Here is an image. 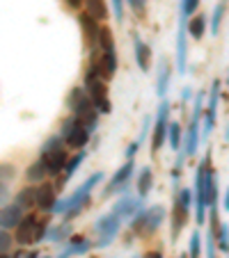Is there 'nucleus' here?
I'll return each mask as SVG.
<instances>
[{"label":"nucleus","instance_id":"f257e3e1","mask_svg":"<svg viewBox=\"0 0 229 258\" xmlns=\"http://www.w3.org/2000/svg\"><path fill=\"white\" fill-rule=\"evenodd\" d=\"M101 180H103V171H94V174L85 180L78 190L71 192L67 199H62V201H58V204H55L53 213L64 215V219H73L76 215H80V213H83V208L87 206L92 190L99 185V183H101Z\"/></svg>","mask_w":229,"mask_h":258},{"label":"nucleus","instance_id":"f03ea898","mask_svg":"<svg viewBox=\"0 0 229 258\" xmlns=\"http://www.w3.org/2000/svg\"><path fill=\"white\" fill-rule=\"evenodd\" d=\"M67 105H69V110H71L73 117L78 119V121L83 123V126L87 128L89 133L97 131V126H99V112L94 110L92 101H89L87 92H85L83 87H73L71 89V94H69V98H67Z\"/></svg>","mask_w":229,"mask_h":258},{"label":"nucleus","instance_id":"7ed1b4c3","mask_svg":"<svg viewBox=\"0 0 229 258\" xmlns=\"http://www.w3.org/2000/svg\"><path fill=\"white\" fill-rule=\"evenodd\" d=\"M202 114H204V92H197L195 96V105H193V117H190V126L188 133L184 135V156L193 158L197 153V146H200V137H202Z\"/></svg>","mask_w":229,"mask_h":258},{"label":"nucleus","instance_id":"20e7f679","mask_svg":"<svg viewBox=\"0 0 229 258\" xmlns=\"http://www.w3.org/2000/svg\"><path fill=\"white\" fill-rule=\"evenodd\" d=\"M190 206H193V190L184 187V190L174 192V208H172V240L179 238L184 226L190 219Z\"/></svg>","mask_w":229,"mask_h":258},{"label":"nucleus","instance_id":"39448f33","mask_svg":"<svg viewBox=\"0 0 229 258\" xmlns=\"http://www.w3.org/2000/svg\"><path fill=\"white\" fill-rule=\"evenodd\" d=\"M60 137H62L64 142H67V146H71V149H76V151H80L83 146H87L89 137H92V133L87 131V128L83 126V123L78 121V119L69 117L62 121V128H60Z\"/></svg>","mask_w":229,"mask_h":258},{"label":"nucleus","instance_id":"423d86ee","mask_svg":"<svg viewBox=\"0 0 229 258\" xmlns=\"http://www.w3.org/2000/svg\"><path fill=\"white\" fill-rule=\"evenodd\" d=\"M119 226H122V219H119L115 213H108V215H103V217H99L97 222H94V231L99 233L97 247L99 249L110 247L119 233Z\"/></svg>","mask_w":229,"mask_h":258},{"label":"nucleus","instance_id":"0eeeda50","mask_svg":"<svg viewBox=\"0 0 229 258\" xmlns=\"http://www.w3.org/2000/svg\"><path fill=\"white\" fill-rule=\"evenodd\" d=\"M167 126H170V101L163 98L156 110V123H154V135H151V156H156L161 146L165 144Z\"/></svg>","mask_w":229,"mask_h":258},{"label":"nucleus","instance_id":"6e6552de","mask_svg":"<svg viewBox=\"0 0 229 258\" xmlns=\"http://www.w3.org/2000/svg\"><path fill=\"white\" fill-rule=\"evenodd\" d=\"M85 92H87L89 101H92L94 110L99 114H110L112 112V103L108 98V85L103 78H94L85 83Z\"/></svg>","mask_w":229,"mask_h":258},{"label":"nucleus","instance_id":"1a4fd4ad","mask_svg":"<svg viewBox=\"0 0 229 258\" xmlns=\"http://www.w3.org/2000/svg\"><path fill=\"white\" fill-rule=\"evenodd\" d=\"M218 103H220V80H213L209 92V103L204 107V114H202V135H211L218 121Z\"/></svg>","mask_w":229,"mask_h":258},{"label":"nucleus","instance_id":"9d476101","mask_svg":"<svg viewBox=\"0 0 229 258\" xmlns=\"http://www.w3.org/2000/svg\"><path fill=\"white\" fill-rule=\"evenodd\" d=\"M211 160V151L204 156V160L200 162L195 171V222L204 224L206 222V201H204V167Z\"/></svg>","mask_w":229,"mask_h":258},{"label":"nucleus","instance_id":"9b49d317","mask_svg":"<svg viewBox=\"0 0 229 258\" xmlns=\"http://www.w3.org/2000/svg\"><path fill=\"white\" fill-rule=\"evenodd\" d=\"M37 224L39 217L37 215H23L19 224H16V233H14V242L25 247V244H37Z\"/></svg>","mask_w":229,"mask_h":258},{"label":"nucleus","instance_id":"f8f14e48","mask_svg":"<svg viewBox=\"0 0 229 258\" xmlns=\"http://www.w3.org/2000/svg\"><path fill=\"white\" fill-rule=\"evenodd\" d=\"M186 23L188 16H184L179 12V32H176V71L184 76L188 69V32H186Z\"/></svg>","mask_w":229,"mask_h":258},{"label":"nucleus","instance_id":"ddd939ff","mask_svg":"<svg viewBox=\"0 0 229 258\" xmlns=\"http://www.w3.org/2000/svg\"><path fill=\"white\" fill-rule=\"evenodd\" d=\"M133 171H135V162H133V158H131V160H126L117 171H115V176H112L110 183L106 185V192H103V195L110 197V195H115L117 190H124V187H126V183L131 180Z\"/></svg>","mask_w":229,"mask_h":258},{"label":"nucleus","instance_id":"4468645a","mask_svg":"<svg viewBox=\"0 0 229 258\" xmlns=\"http://www.w3.org/2000/svg\"><path fill=\"white\" fill-rule=\"evenodd\" d=\"M165 217H167V213H165L163 206H151V208L142 210V231L140 233L151 235L156 229H161V224L165 222Z\"/></svg>","mask_w":229,"mask_h":258},{"label":"nucleus","instance_id":"2eb2a0df","mask_svg":"<svg viewBox=\"0 0 229 258\" xmlns=\"http://www.w3.org/2000/svg\"><path fill=\"white\" fill-rule=\"evenodd\" d=\"M39 160L44 162V167H46V176H60L64 171V165H67L69 156H67V151H64V146H62V149H55V151L41 153Z\"/></svg>","mask_w":229,"mask_h":258},{"label":"nucleus","instance_id":"dca6fc26","mask_svg":"<svg viewBox=\"0 0 229 258\" xmlns=\"http://www.w3.org/2000/svg\"><path fill=\"white\" fill-rule=\"evenodd\" d=\"M55 204H58V192L51 183H41L37 187V199H34V206L41 210V213H53Z\"/></svg>","mask_w":229,"mask_h":258},{"label":"nucleus","instance_id":"f3484780","mask_svg":"<svg viewBox=\"0 0 229 258\" xmlns=\"http://www.w3.org/2000/svg\"><path fill=\"white\" fill-rule=\"evenodd\" d=\"M133 50H135V62H138V67H140V71L142 73H149L154 53H151L149 44L142 39L140 34H133Z\"/></svg>","mask_w":229,"mask_h":258},{"label":"nucleus","instance_id":"a211bd4d","mask_svg":"<svg viewBox=\"0 0 229 258\" xmlns=\"http://www.w3.org/2000/svg\"><path fill=\"white\" fill-rule=\"evenodd\" d=\"M25 210L21 208V206H16L14 201L12 204H5L3 208H0V229H16V224H19L21 219H23Z\"/></svg>","mask_w":229,"mask_h":258},{"label":"nucleus","instance_id":"6ab92c4d","mask_svg":"<svg viewBox=\"0 0 229 258\" xmlns=\"http://www.w3.org/2000/svg\"><path fill=\"white\" fill-rule=\"evenodd\" d=\"M78 23H80V28H83V37H85V41H87V46L89 48H97L99 46V32H101V23L94 21L92 16H87V14H80Z\"/></svg>","mask_w":229,"mask_h":258},{"label":"nucleus","instance_id":"aec40b11","mask_svg":"<svg viewBox=\"0 0 229 258\" xmlns=\"http://www.w3.org/2000/svg\"><path fill=\"white\" fill-rule=\"evenodd\" d=\"M142 201L145 199H133V197H124V199H119L117 204L112 206V210L110 213H115L119 219H126V217H131V215H135L138 210H142Z\"/></svg>","mask_w":229,"mask_h":258},{"label":"nucleus","instance_id":"412c9836","mask_svg":"<svg viewBox=\"0 0 229 258\" xmlns=\"http://www.w3.org/2000/svg\"><path fill=\"white\" fill-rule=\"evenodd\" d=\"M170 78H172V67L167 62V57L158 59V69H156V94L161 98H165L167 87H170Z\"/></svg>","mask_w":229,"mask_h":258},{"label":"nucleus","instance_id":"4be33fe9","mask_svg":"<svg viewBox=\"0 0 229 258\" xmlns=\"http://www.w3.org/2000/svg\"><path fill=\"white\" fill-rule=\"evenodd\" d=\"M85 14L92 16V19L99 21V23H103V21L110 16L108 0H85Z\"/></svg>","mask_w":229,"mask_h":258},{"label":"nucleus","instance_id":"5701e85b","mask_svg":"<svg viewBox=\"0 0 229 258\" xmlns=\"http://www.w3.org/2000/svg\"><path fill=\"white\" fill-rule=\"evenodd\" d=\"M138 197L140 199H147L151 192V187H154V174H151L149 167H142L140 174H138Z\"/></svg>","mask_w":229,"mask_h":258},{"label":"nucleus","instance_id":"b1692460","mask_svg":"<svg viewBox=\"0 0 229 258\" xmlns=\"http://www.w3.org/2000/svg\"><path fill=\"white\" fill-rule=\"evenodd\" d=\"M165 142L170 144L172 151H181V146H184V131H181L179 121H170V126H167Z\"/></svg>","mask_w":229,"mask_h":258},{"label":"nucleus","instance_id":"393cba45","mask_svg":"<svg viewBox=\"0 0 229 258\" xmlns=\"http://www.w3.org/2000/svg\"><path fill=\"white\" fill-rule=\"evenodd\" d=\"M186 32H188L195 41H200L202 37H204V32H206V14L193 16V21H190V23H186Z\"/></svg>","mask_w":229,"mask_h":258},{"label":"nucleus","instance_id":"a878e982","mask_svg":"<svg viewBox=\"0 0 229 258\" xmlns=\"http://www.w3.org/2000/svg\"><path fill=\"white\" fill-rule=\"evenodd\" d=\"M101 50V48H99ZM101 64H103V73H106V80H110L117 71V50H101Z\"/></svg>","mask_w":229,"mask_h":258},{"label":"nucleus","instance_id":"bb28decb","mask_svg":"<svg viewBox=\"0 0 229 258\" xmlns=\"http://www.w3.org/2000/svg\"><path fill=\"white\" fill-rule=\"evenodd\" d=\"M34 199H37V187H34V185H25L23 190L14 197V204L21 206L23 210H30L34 206Z\"/></svg>","mask_w":229,"mask_h":258},{"label":"nucleus","instance_id":"cd10ccee","mask_svg":"<svg viewBox=\"0 0 229 258\" xmlns=\"http://www.w3.org/2000/svg\"><path fill=\"white\" fill-rule=\"evenodd\" d=\"M25 176H28L30 183H41V180L46 178V167H44V162H41V160L32 162V165L28 167V171H25Z\"/></svg>","mask_w":229,"mask_h":258},{"label":"nucleus","instance_id":"c85d7f7f","mask_svg":"<svg viewBox=\"0 0 229 258\" xmlns=\"http://www.w3.org/2000/svg\"><path fill=\"white\" fill-rule=\"evenodd\" d=\"M224 10H227V5H224L222 0H220L218 5H215L213 14H211V34H218V32H220V25H222Z\"/></svg>","mask_w":229,"mask_h":258},{"label":"nucleus","instance_id":"c756f323","mask_svg":"<svg viewBox=\"0 0 229 258\" xmlns=\"http://www.w3.org/2000/svg\"><path fill=\"white\" fill-rule=\"evenodd\" d=\"M215 247L220 251H229V224H220L215 231Z\"/></svg>","mask_w":229,"mask_h":258},{"label":"nucleus","instance_id":"7c9ffc66","mask_svg":"<svg viewBox=\"0 0 229 258\" xmlns=\"http://www.w3.org/2000/svg\"><path fill=\"white\" fill-rule=\"evenodd\" d=\"M71 233V229H69L67 224H60V226H49V231H46V238L51 240V242H62L67 235Z\"/></svg>","mask_w":229,"mask_h":258},{"label":"nucleus","instance_id":"2f4dec72","mask_svg":"<svg viewBox=\"0 0 229 258\" xmlns=\"http://www.w3.org/2000/svg\"><path fill=\"white\" fill-rule=\"evenodd\" d=\"M99 48H101V50L115 48V37H112V30L110 28H101V32H99Z\"/></svg>","mask_w":229,"mask_h":258},{"label":"nucleus","instance_id":"473e14b6","mask_svg":"<svg viewBox=\"0 0 229 258\" xmlns=\"http://www.w3.org/2000/svg\"><path fill=\"white\" fill-rule=\"evenodd\" d=\"M69 249H71L73 253H87L89 249H92V242H89V240H85V238H80V235H73Z\"/></svg>","mask_w":229,"mask_h":258},{"label":"nucleus","instance_id":"72a5a7b5","mask_svg":"<svg viewBox=\"0 0 229 258\" xmlns=\"http://www.w3.org/2000/svg\"><path fill=\"white\" fill-rule=\"evenodd\" d=\"M188 256L190 258H202V235L200 233H193L188 242Z\"/></svg>","mask_w":229,"mask_h":258},{"label":"nucleus","instance_id":"f704fd0d","mask_svg":"<svg viewBox=\"0 0 229 258\" xmlns=\"http://www.w3.org/2000/svg\"><path fill=\"white\" fill-rule=\"evenodd\" d=\"M64 146V140L60 135H53L49 137V140L44 142V146H41V153H49V151H55V149H62Z\"/></svg>","mask_w":229,"mask_h":258},{"label":"nucleus","instance_id":"c9c22d12","mask_svg":"<svg viewBox=\"0 0 229 258\" xmlns=\"http://www.w3.org/2000/svg\"><path fill=\"white\" fill-rule=\"evenodd\" d=\"M14 176H16L14 165H7V162H3V165H0V183H3V185H7Z\"/></svg>","mask_w":229,"mask_h":258},{"label":"nucleus","instance_id":"e433bc0d","mask_svg":"<svg viewBox=\"0 0 229 258\" xmlns=\"http://www.w3.org/2000/svg\"><path fill=\"white\" fill-rule=\"evenodd\" d=\"M197 7H200V0H181V7H179V12L184 16H193V12L197 10Z\"/></svg>","mask_w":229,"mask_h":258},{"label":"nucleus","instance_id":"4c0bfd02","mask_svg":"<svg viewBox=\"0 0 229 258\" xmlns=\"http://www.w3.org/2000/svg\"><path fill=\"white\" fill-rule=\"evenodd\" d=\"M12 244H14V238L10 235V231H5V229H0V251L3 253H7L12 249Z\"/></svg>","mask_w":229,"mask_h":258},{"label":"nucleus","instance_id":"58836bf2","mask_svg":"<svg viewBox=\"0 0 229 258\" xmlns=\"http://www.w3.org/2000/svg\"><path fill=\"white\" fill-rule=\"evenodd\" d=\"M149 128H151V117H145V123H142V131H140V137H138V144L142 146V142H145V137L149 135Z\"/></svg>","mask_w":229,"mask_h":258},{"label":"nucleus","instance_id":"ea45409f","mask_svg":"<svg viewBox=\"0 0 229 258\" xmlns=\"http://www.w3.org/2000/svg\"><path fill=\"white\" fill-rule=\"evenodd\" d=\"M126 3H128V5H131L135 12H138V10L142 12V10H145V5H147V0H126Z\"/></svg>","mask_w":229,"mask_h":258},{"label":"nucleus","instance_id":"a19ab883","mask_svg":"<svg viewBox=\"0 0 229 258\" xmlns=\"http://www.w3.org/2000/svg\"><path fill=\"white\" fill-rule=\"evenodd\" d=\"M10 199V192H7V185L0 183V206H5V201Z\"/></svg>","mask_w":229,"mask_h":258},{"label":"nucleus","instance_id":"79ce46f5","mask_svg":"<svg viewBox=\"0 0 229 258\" xmlns=\"http://www.w3.org/2000/svg\"><path fill=\"white\" fill-rule=\"evenodd\" d=\"M190 96H193V89H190V87H184V94H181V101H190Z\"/></svg>","mask_w":229,"mask_h":258},{"label":"nucleus","instance_id":"37998d69","mask_svg":"<svg viewBox=\"0 0 229 258\" xmlns=\"http://www.w3.org/2000/svg\"><path fill=\"white\" fill-rule=\"evenodd\" d=\"M67 5L71 10H78V7H83V0H67Z\"/></svg>","mask_w":229,"mask_h":258},{"label":"nucleus","instance_id":"c03bdc74","mask_svg":"<svg viewBox=\"0 0 229 258\" xmlns=\"http://www.w3.org/2000/svg\"><path fill=\"white\" fill-rule=\"evenodd\" d=\"M222 208L229 213V187H227V190H224V197H222Z\"/></svg>","mask_w":229,"mask_h":258},{"label":"nucleus","instance_id":"a18cd8bd","mask_svg":"<svg viewBox=\"0 0 229 258\" xmlns=\"http://www.w3.org/2000/svg\"><path fill=\"white\" fill-rule=\"evenodd\" d=\"M145 258H163V256L158 251H149V253H145Z\"/></svg>","mask_w":229,"mask_h":258},{"label":"nucleus","instance_id":"49530a36","mask_svg":"<svg viewBox=\"0 0 229 258\" xmlns=\"http://www.w3.org/2000/svg\"><path fill=\"white\" fill-rule=\"evenodd\" d=\"M71 256H73V251H71V249H67V251H62L58 258H71Z\"/></svg>","mask_w":229,"mask_h":258},{"label":"nucleus","instance_id":"de8ad7c7","mask_svg":"<svg viewBox=\"0 0 229 258\" xmlns=\"http://www.w3.org/2000/svg\"><path fill=\"white\" fill-rule=\"evenodd\" d=\"M25 258H39V253H37V251H30V253H28V256H25Z\"/></svg>","mask_w":229,"mask_h":258},{"label":"nucleus","instance_id":"09e8293b","mask_svg":"<svg viewBox=\"0 0 229 258\" xmlns=\"http://www.w3.org/2000/svg\"><path fill=\"white\" fill-rule=\"evenodd\" d=\"M224 140L229 142V123H227V131H224Z\"/></svg>","mask_w":229,"mask_h":258},{"label":"nucleus","instance_id":"8fccbe9b","mask_svg":"<svg viewBox=\"0 0 229 258\" xmlns=\"http://www.w3.org/2000/svg\"><path fill=\"white\" fill-rule=\"evenodd\" d=\"M0 258H10V256H5V253H3V251H0Z\"/></svg>","mask_w":229,"mask_h":258},{"label":"nucleus","instance_id":"3c124183","mask_svg":"<svg viewBox=\"0 0 229 258\" xmlns=\"http://www.w3.org/2000/svg\"><path fill=\"white\" fill-rule=\"evenodd\" d=\"M39 258H51V256H39Z\"/></svg>","mask_w":229,"mask_h":258},{"label":"nucleus","instance_id":"603ef678","mask_svg":"<svg viewBox=\"0 0 229 258\" xmlns=\"http://www.w3.org/2000/svg\"><path fill=\"white\" fill-rule=\"evenodd\" d=\"M179 258H186V253H184V256H179Z\"/></svg>","mask_w":229,"mask_h":258},{"label":"nucleus","instance_id":"864d4df0","mask_svg":"<svg viewBox=\"0 0 229 258\" xmlns=\"http://www.w3.org/2000/svg\"><path fill=\"white\" fill-rule=\"evenodd\" d=\"M227 83H229V78H227Z\"/></svg>","mask_w":229,"mask_h":258}]
</instances>
